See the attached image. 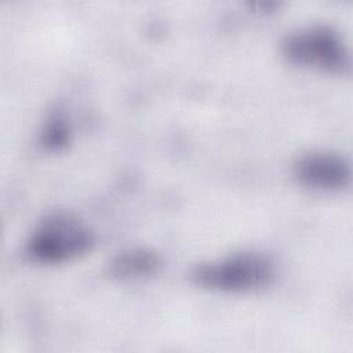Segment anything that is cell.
Segmentation results:
<instances>
[{"label": "cell", "mask_w": 353, "mask_h": 353, "mask_svg": "<svg viewBox=\"0 0 353 353\" xmlns=\"http://www.w3.org/2000/svg\"><path fill=\"white\" fill-rule=\"evenodd\" d=\"M163 266V258L154 250L132 247L120 251L109 262V274L117 280H141L156 274Z\"/></svg>", "instance_id": "5"}, {"label": "cell", "mask_w": 353, "mask_h": 353, "mask_svg": "<svg viewBox=\"0 0 353 353\" xmlns=\"http://www.w3.org/2000/svg\"><path fill=\"white\" fill-rule=\"evenodd\" d=\"M298 181L312 189L338 190L349 185L352 171L349 163L328 150H310L301 154L294 164Z\"/></svg>", "instance_id": "4"}, {"label": "cell", "mask_w": 353, "mask_h": 353, "mask_svg": "<svg viewBox=\"0 0 353 353\" xmlns=\"http://www.w3.org/2000/svg\"><path fill=\"white\" fill-rule=\"evenodd\" d=\"M94 244L90 228L68 212L46 216L26 241V255L37 263H62L88 252Z\"/></svg>", "instance_id": "2"}, {"label": "cell", "mask_w": 353, "mask_h": 353, "mask_svg": "<svg viewBox=\"0 0 353 353\" xmlns=\"http://www.w3.org/2000/svg\"><path fill=\"white\" fill-rule=\"evenodd\" d=\"M281 51L291 63L316 70L343 73L350 66L349 51L341 34L324 23L291 32L283 40Z\"/></svg>", "instance_id": "3"}, {"label": "cell", "mask_w": 353, "mask_h": 353, "mask_svg": "<svg viewBox=\"0 0 353 353\" xmlns=\"http://www.w3.org/2000/svg\"><path fill=\"white\" fill-rule=\"evenodd\" d=\"M273 262L263 254L243 251L196 265L190 272L194 284L222 292H256L274 280Z\"/></svg>", "instance_id": "1"}]
</instances>
